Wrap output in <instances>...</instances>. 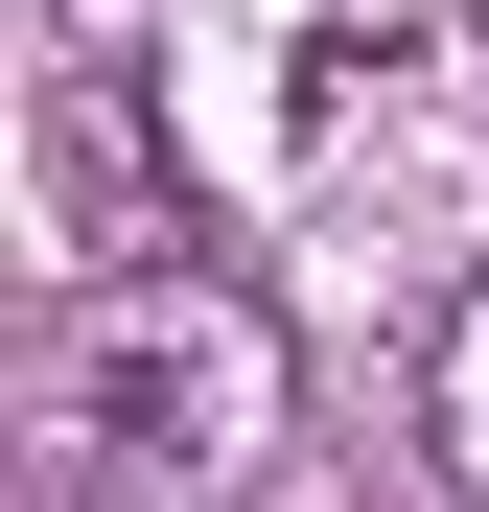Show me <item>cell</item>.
<instances>
[{"label":"cell","instance_id":"7a4b0ae2","mask_svg":"<svg viewBox=\"0 0 489 512\" xmlns=\"http://www.w3.org/2000/svg\"><path fill=\"white\" fill-rule=\"evenodd\" d=\"M47 233L94 280H163V140H140V70H47Z\"/></svg>","mask_w":489,"mask_h":512},{"label":"cell","instance_id":"6da1fadb","mask_svg":"<svg viewBox=\"0 0 489 512\" xmlns=\"http://www.w3.org/2000/svg\"><path fill=\"white\" fill-rule=\"evenodd\" d=\"M280 419H303V350H280L257 280H210V256H163V280H70V326H47V443H70V489L210 512V489L280 466Z\"/></svg>","mask_w":489,"mask_h":512},{"label":"cell","instance_id":"3957f363","mask_svg":"<svg viewBox=\"0 0 489 512\" xmlns=\"http://www.w3.org/2000/svg\"><path fill=\"white\" fill-rule=\"evenodd\" d=\"M420 419H443V466H466V512H489V280L443 303V350H420Z\"/></svg>","mask_w":489,"mask_h":512}]
</instances>
